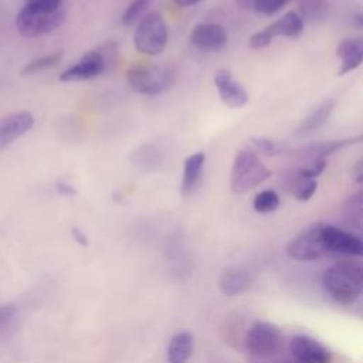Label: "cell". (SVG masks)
Wrapping results in <instances>:
<instances>
[{
  "instance_id": "obj_33",
  "label": "cell",
  "mask_w": 363,
  "mask_h": 363,
  "mask_svg": "<svg viewBox=\"0 0 363 363\" xmlns=\"http://www.w3.org/2000/svg\"><path fill=\"white\" fill-rule=\"evenodd\" d=\"M72 237H74V240L79 244V245H88V238H86V235L79 230V228H72Z\"/></svg>"
},
{
  "instance_id": "obj_10",
  "label": "cell",
  "mask_w": 363,
  "mask_h": 363,
  "mask_svg": "<svg viewBox=\"0 0 363 363\" xmlns=\"http://www.w3.org/2000/svg\"><path fill=\"white\" fill-rule=\"evenodd\" d=\"M289 350L298 363H332V353L329 349L306 335L292 337Z\"/></svg>"
},
{
  "instance_id": "obj_8",
  "label": "cell",
  "mask_w": 363,
  "mask_h": 363,
  "mask_svg": "<svg viewBox=\"0 0 363 363\" xmlns=\"http://www.w3.org/2000/svg\"><path fill=\"white\" fill-rule=\"evenodd\" d=\"M322 235L328 252L346 254L352 257H360L363 254L362 240L349 231H345L335 225L323 224Z\"/></svg>"
},
{
  "instance_id": "obj_17",
  "label": "cell",
  "mask_w": 363,
  "mask_h": 363,
  "mask_svg": "<svg viewBox=\"0 0 363 363\" xmlns=\"http://www.w3.org/2000/svg\"><path fill=\"white\" fill-rule=\"evenodd\" d=\"M336 55L342 60V67L339 68V75H345V74L356 69L363 61L362 38L343 40L336 47Z\"/></svg>"
},
{
  "instance_id": "obj_29",
  "label": "cell",
  "mask_w": 363,
  "mask_h": 363,
  "mask_svg": "<svg viewBox=\"0 0 363 363\" xmlns=\"http://www.w3.org/2000/svg\"><path fill=\"white\" fill-rule=\"evenodd\" d=\"M299 9L305 18L318 20L325 14L326 3L325 0H301Z\"/></svg>"
},
{
  "instance_id": "obj_26",
  "label": "cell",
  "mask_w": 363,
  "mask_h": 363,
  "mask_svg": "<svg viewBox=\"0 0 363 363\" xmlns=\"http://www.w3.org/2000/svg\"><path fill=\"white\" fill-rule=\"evenodd\" d=\"M254 210L257 213H261V214H267V213H272L278 208L279 206V196L277 194L275 190H271V189H267V190H262L259 191L255 197H254Z\"/></svg>"
},
{
  "instance_id": "obj_24",
  "label": "cell",
  "mask_w": 363,
  "mask_h": 363,
  "mask_svg": "<svg viewBox=\"0 0 363 363\" xmlns=\"http://www.w3.org/2000/svg\"><path fill=\"white\" fill-rule=\"evenodd\" d=\"M251 145H252V147H254L252 150L255 153H261V155H265V156L286 155L292 150L288 143L271 140V139H267V138H251Z\"/></svg>"
},
{
  "instance_id": "obj_21",
  "label": "cell",
  "mask_w": 363,
  "mask_h": 363,
  "mask_svg": "<svg viewBox=\"0 0 363 363\" xmlns=\"http://www.w3.org/2000/svg\"><path fill=\"white\" fill-rule=\"evenodd\" d=\"M286 189L298 201H308L315 194L318 189V182L316 179L302 177L296 172H294L286 182Z\"/></svg>"
},
{
  "instance_id": "obj_1",
  "label": "cell",
  "mask_w": 363,
  "mask_h": 363,
  "mask_svg": "<svg viewBox=\"0 0 363 363\" xmlns=\"http://www.w3.org/2000/svg\"><path fill=\"white\" fill-rule=\"evenodd\" d=\"M322 285L335 302L352 305L363 291V269L357 262L339 261L323 272Z\"/></svg>"
},
{
  "instance_id": "obj_18",
  "label": "cell",
  "mask_w": 363,
  "mask_h": 363,
  "mask_svg": "<svg viewBox=\"0 0 363 363\" xmlns=\"http://www.w3.org/2000/svg\"><path fill=\"white\" fill-rule=\"evenodd\" d=\"M267 28L272 38L278 35L298 38L303 31V18L295 11H288L281 18L269 24Z\"/></svg>"
},
{
  "instance_id": "obj_6",
  "label": "cell",
  "mask_w": 363,
  "mask_h": 363,
  "mask_svg": "<svg viewBox=\"0 0 363 363\" xmlns=\"http://www.w3.org/2000/svg\"><path fill=\"white\" fill-rule=\"evenodd\" d=\"M64 10L57 11H40L23 6L16 16V27L24 37H40L58 28L64 21Z\"/></svg>"
},
{
  "instance_id": "obj_22",
  "label": "cell",
  "mask_w": 363,
  "mask_h": 363,
  "mask_svg": "<svg viewBox=\"0 0 363 363\" xmlns=\"http://www.w3.org/2000/svg\"><path fill=\"white\" fill-rule=\"evenodd\" d=\"M162 159H163V155L160 149L155 145H145L138 150H135V153L132 155L133 164L139 169H143L145 172L157 169L162 163Z\"/></svg>"
},
{
  "instance_id": "obj_32",
  "label": "cell",
  "mask_w": 363,
  "mask_h": 363,
  "mask_svg": "<svg viewBox=\"0 0 363 363\" xmlns=\"http://www.w3.org/2000/svg\"><path fill=\"white\" fill-rule=\"evenodd\" d=\"M57 191L60 193V194H62V196H75L77 194V190H75V187L72 186V184H69V183H67V182H64V180H60V182H57Z\"/></svg>"
},
{
  "instance_id": "obj_5",
  "label": "cell",
  "mask_w": 363,
  "mask_h": 363,
  "mask_svg": "<svg viewBox=\"0 0 363 363\" xmlns=\"http://www.w3.org/2000/svg\"><path fill=\"white\" fill-rule=\"evenodd\" d=\"M167 44V26L157 11L145 14L135 33V47L145 55H159Z\"/></svg>"
},
{
  "instance_id": "obj_15",
  "label": "cell",
  "mask_w": 363,
  "mask_h": 363,
  "mask_svg": "<svg viewBox=\"0 0 363 363\" xmlns=\"http://www.w3.org/2000/svg\"><path fill=\"white\" fill-rule=\"evenodd\" d=\"M218 285L224 295L235 296L245 292L251 286V275L247 269L230 267L221 274Z\"/></svg>"
},
{
  "instance_id": "obj_20",
  "label": "cell",
  "mask_w": 363,
  "mask_h": 363,
  "mask_svg": "<svg viewBox=\"0 0 363 363\" xmlns=\"http://www.w3.org/2000/svg\"><path fill=\"white\" fill-rule=\"evenodd\" d=\"M362 140V136H356L353 139H342V140H330V142H322V143H316V145H311L306 146L303 149H301V155L303 157L309 160H315V159H326V156L335 153L336 150L350 146L353 143H359Z\"/></svg>"
},
{
  "instance_id": "obj_27",
  "label": "cell",
  "mask_w": 363,
  "mask_h": 363,
  "mask_svg": "<svg viewBox=\"0 0 363 363\" xmlns=\"http://www.w3.org/2000/svg\"><path fill=\"white\" fill-rule=\"evenodd\" d=\"M345 216L346 218L360 227L362 225V218H363V196H362V191H357L356 194H353L352 197L347 199V201L345 203Z\"/></svg>"
},
{
  "instance_id": "obj_3",
  "label": "cell",
  "mask_w": 363,
  "mask_h": 363,
  "mask_svg": "<svg viewBox=\"0 0 363 363\" xmlns=\"http://www.w3.org/2000/svg\"><path fill=\"white\" fill-rule=\"evenodd\" d=\"M126 79L135 92L157 95L172 86L174 81V71L170 67L139 64L128 69Z\"/></svg>"
},
{
  "instance_id": "obj_25",
  "label": "cell",
  "mask_w": 363,
  "mask_h": 363,
  "mask_svg": "<svg viewBox=\"0 0 363 363\" xmlns=\"http://www.w3.org/2000/svg\"><path fill=\"white\" fill-rule=\"evenodd\" d=\"M61 58H62V51H55V52L47 54L44 57L35 58V60H33V61H30L24 65V68L21 69V75H24V77L34 75V74L41 72L44 69L52 68L61 61Z\"/></svg>"
},
{
  "instance_id": "obj_34",
  "label": "cell",
  "mask_w": 363,
  "mask_h": 363,
  "mask_svg": "<svg viewBox=\"0 0 363 363\" xmlns=\"http://www.w3.org/2000/svg\"><path fill=\"white\" fill-rule=\"evenodd\" d=\"M354 173H356V182H357V183H362V182H363V164H362V162H359V163L356 164Z\"/></svg>"
},
{
  "instance_id": "obj_7",
  "label": "cell",
  "mask_w": 363,
  "mask_h": 363,
  "mask_svg": "<svg viewBox=\"0 0 363 363\" xmlns=\"http://www.w3.org/2000/svg\"><path fill=\"white\" fill-rule=\"evenodd\" d=\"M322 230L323 223H316L295 235L286 245L288 257L296 261H315L328 254Z\"/></svg>"
},
{
  "instance_id": "obj_28",
  "label": "cell",
  "mask_w": 363,
  "mask_h": 363,
  "mask_svg": "<svg viewBox=\"0 0 363 363\" xmlns=\"http://www.w3.org/2000/svg\"><path fill=\"white\" fill-rule=\"evenodd\" d=\"M150 0H133L128 9L125 10L123 16H122V23L125 26H132L135 24L138 20L142 18L143 13L146 11L147 6H149Z\"/></svg>"
},
{
  "instance_id": "obj_9",
  "label": "cell",
  "mask_w": 363,
  "mask_h": 363,
  "mask_svg": "<svg viewBox=\"0 0 363 363\" xmlns=\"http://www.w3.org/2000/svg\"><path fill=\"white\" fill-rule=\"evenodd\" d=\"M106 60L104 54L98 51L86 52L77 64L67 68L60 74V81L62 82H77L88 81L101 75L106 68Z\"/></svg>"
},
{
  "instance_id": "obj_4",
  "label": "cell",
  "mask_w": 363,
  "mask_h": 363,
  "mask_svg": "<svg viewBox=\"0 0 363 363\" xmlns=\"http://www.w3.org/2000/svg\"><path fill=\"white\" fill-rule=\"evenodd\" d=\"M245 347L257 360H267L281 352L284 336L281 329L271 322L254 323L245 335Z\"/></svg>"
},
{
  "instance_id": "obj_13",
  "label": "cell",
  "mask_w": 363,
  "mask_h": 363,
  "mask_svg": "<svg viewBox=\"0 0 363 363\" xmlns=\"http://www.w3.org/2000/svg\"><path fill=\"white\" fill-rule=\"evenodd\" d=\"M214 85L217 88L220 99L228 108H241L250 99L242 85L237 82L231 75V72L227 69H218L216 72Z\"/></svg>"
},
{
  "instance_id": "obj_30",
  "label": "cell",
  "mask_w": 363,
  "mask_h": 363,
  "mask_svg": "<svg viewBox=\"0 0 363 363\" xmlns=\"http://www.w3.org/2000/svg\"><path fill=\"white\" fill-rule=\"evenodd\" d=\"M62 0H27L26 1V7L34 9V10H40V11H57L61 7Z\"/></svg>"
},
{
  "instance_id": "obj_2",
  "label": "cell",
  "mask_w": 363,
  "mask_h": 363,
  "mask_svg": "<svg viewBox=\"0 0 363 363\" xmlns=\"http://www.w3.org/2000/svg\"><path fill=\"white\" fill-rule=\"evenodd\" d=\"M271 176L259 156L252 149H240L234 157L230 187L235 194H242L257 187Z\"/></svg>"
},
{
  "instance_id": "obj_16",
  "label": "cell",
  "mask_w": 363,
  "mask_h": 363,
  "mask_svg": "<svg viewBox=\"0 0 363 363\" xmlns=\"http://www.w3.org/2000/svg\"><path fill=\"white\" fill-rule=\"evenodd\" d=\"M335 108V102L332 99H326L323 101L319 106H316L302 122L301 125L296 128L295 130V136L302 139L306 138L312 133H315L319 128H322L328 119L332 115V111Z\"/></svg>"
},
{
  "instance_id": "obj_11",
  "label": "cell",
  "mask_w": 363,
  "mask_h": 363,
  "mask_svg": "<svg viewBox=\"0 0 363 363\" xmlns=\"http://www.w3.org/2000/svg\"><path fill=\"white\" fill-rule=\"evenodd\" d=\"M34 126V116L28 111H17L0 119V152Z\"/></svg>"
},
{
  "instance_id": "obj_37",
  "label": "cell",
  "mask_w": 363,
  "mask_h": 363,
  "mask_svg": "<svg viewBox=\"0 0 363 363\" xmlns=\"http://www.w3.org/2000/svg\"><path fill=\"white\" fill-rule=\"evenodd\" d=\"M285 363H298V362H285Z\"/></svg>"
},
{
  "instance_id": "obj_36",
  "label": "cell",
  "mask_w": 363,
  "mask_h": 363,
  "mask_svg": "<svg viewBox=\"0 0 363 363\" xmlns=\"http://www.w3.org/2000/svg\"><path fill=\"white\" fill-rule=\"evenodd\" d=\"M354 18H356V23H357V27H362V24H363V21H362V18H363V17H362V14H360V13H359V14H357V16H356V17H354Z\"/></svg>"
},
{
  "instance_id": "obj_31",
  "label": "cell",
  "mask_w": 363,
  "mask_h": 363,
  "mask_svg": "<svg viewBox=\"0 0 363 363\" xmlns=\"http://www.w3.org/2000/svg\"><path fill=\"white\" fill-rule=\"evenodd\" d=\"M14 305H0V328H3L10 319H13L16 313Z\"/></svg>"
},
{
  "instance_id": "obj_14",
  "label": "cell",
  "mask_w": 363,
  "mask_h": 363,
  "mask_svg": "<svg viewBox=\"0 0 363 363\" xmlns=\"http://www.w3.org/2000/svg\"><path fill=\"white\" fill-rule=\"evenodd\" d=\"M204 163H206V155L203 152H197L186 157L183 164L182 186H180V191L183 196H190L191 193H194V190L200 184Z\"/></svg>"
},
{
  "instance_id": "obj_19",
  "label": "cell",
  "mask_w": 363,
  "mask_h": 363,
  "mask_svg": "<svg viewBox=\"0 0 363 363\" xmlns=\"http://www.w3.org/2000/svg\"><path fill=\"white\" fill-rule=\"evenodd\" d=\"M193 353V336L189 332L174 335L167 346L169 363H187Z\"/></svg>"
},
{
  "instance_id": "obj_35",
  "label": "cell",
  "mask_w": 363,
  "mask_h": 363,
  "mask_svg": "<svg viewBox=\"0 0 363 363\" xmlns=\"http://www.w3.org/2000/svg\"><path fill=\"white\" fill-rule=\"evenodd\" d=\"M200 0H174V3L180 7H190V6H194L196 3H199Z\"/></svg>"
},
{
  "instance_id": "obj_12",
  "label": "cell",
  "mask_w": 363,
  "mask_h": 363,
  "mask_svg": "<svg viewBox=\"0 0 363 363\" xmlns=\"http://www.w3.org/2000/svg\"><path fill=\"white\" fill-rule=\"evenodd\" d=\"M190 43L201 51H220L227 45V31L214 23H201L190 31Z\"/></svg>"
},
{
  "instance_id": "obj_23",
  "label": "cell",
  "mask_w": 363,
  "mask_h": 363,
  "mask_svg": "<svg viewBox=\"0 0 363 363\" xmlns=\"http://www.w3.org/2000/svg\"><path fill=\"white\" fill-rule=\"evenodd\" d=\"M241 9L254 10L257 13L272 16L285 7L291 0H235Z\"/></svg>"
}]
</instances>
